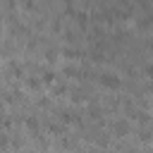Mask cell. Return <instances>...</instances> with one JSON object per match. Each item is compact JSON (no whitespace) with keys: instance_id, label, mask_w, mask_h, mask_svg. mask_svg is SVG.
<instances>
[{"instance_id":"obj_9","label":"cell","mask_w":153,"mask_h":153,"mask_svg":"<svg viewBox=\"0 0 153 153\" xmlns=\"http://www.w3.org/2000/svg\"><path fill=\"white\" fill-rule=\"evenodd\" d=\"M48 129H50V131H53L55 136H62V134H65V129H62V124H55V122H50V124H48Z\"/></svg>"},{"instance_id":"obj_4","label":"cell","mask_w":153,"mask_h":153,"mask_svg":"<svg viewBox=\"0 0 153 153\" xmlns=\"http://www.w3.org/2000/svg\"><path fill=\"white\" fill-rule=\"evenodd\" d=\"M60 120L62 122H79V115H74L72 110H60Z\"/></svg>"},{"instance_id":"obj_2","label":"cell","mask_w":153,"mask_h":153,"mask_svg":"<svg viewBox=\"0 0 153 153\" xmlns=\"http://www.w3.org/2000/svg\"><path fill=\"white\" fill-rule=\"evenodd\" d=\"M112 131H115L117 136L129 134V122H127V120H115V122H112Z\"/></svg>"},{"instance_id":"obj_5","label":"cell","mask_w":153,"mask_h":153,"mask_svg":"<svg viewBox=\"0 0 153 153\" xmlns=\"http://www.w3.org/2000/svg\"><path fill=\"white\" fill-rule=\"evenodd\" d=\"M24 124H26V129H31V131H33V134L38 136V120H36L33 115H29V117L24 120Z\"/></svg>"},{"instance_id":"obj_7","label":"cell","mask_w":153,"mask_h":153,"mask_svg":"<svg viewBox=\"0 0 153 153\" xmlns=\"http://www.w3.org/2000/svg\"><path fill=\"white\" fill-rule=\"evenodd\" d=\"M62 72H65L67 76H72V79H81V76H84V72H81V69H74V67H65Z\"/></svg>"},{"instance_id":"obj_15","label":"cell","mask_w":153,"mask_h":153,"mask_svg":"<svg viewBox=\"0 0 153 153\" xmlns=\"http://www.w3.org/2000/svg\"><path fill=\"white\" fill-rule=\"evenodd\" d=\"M143 72H146L148 76H153V65H146V67H143Z\"/></svg>"},{"instance_id":"obj_1","label":"cell","mask_w":153,"mask_h":153,"mask_svg":"<svg viewBox=\"0 0 153 153\" xmlns=\"http://www.w3.org/2000/svg\"><path fill=\"white\" fill-rule=\"evenodd\" d=\"M98 81H100V86H105V88H117V86H120V76L112 74V72H103V74L98 76Z\"/></svg>"},{"instance_id":"obj_6","label":"cell","mask_w":153,"mask_h":153,"mask_svg":"<svg viewBox=\"0 0 153 153\" xmlns=\"http://www.w3.org/2000/svg\"><path fill=\"white\" fill-rule=\"evenodd\" d=\"M62 55H65V57H69V60H76V57L81 55V50H79V48H65V50H62Z\"/></svg>"},{"instance_id":"obj_3","label":"cell","mask_w":153,"mask_h":153,"mask_svg":"<svg viewBox=\"0 0 153 153\" xmlns=\"http://www.w3.org/2000/svg\"><path fill=\"white\" fill-rule=\"evenodd\" d=\"M74 19H76L79 26H88V14H86L84 10H76V12H74Z\"/></svg>"},{"instance_id":"obj_14","label":"cell","mask_w":153,"mask_h":153,"mask_svg":"<svg viewBox=\"0 0 153 153\" xmlns=\"http://www.w3.org/2000/svg\"><path fill=\"white\" fill-rule=\"evenodd\" d=\"M65 91H67V88H65L62 84H57V86H55V96H57V93H65Z\"/></svg>"},{"instance_id":"obj_11","label":"cell","mask_w":153,"mask_h":153,"mask_svg":"<svg viewBox=\"0 0 153 153\" xmlns=\"http://www.w3.org/2000/svg\"><path fill=\"white\" fill-rule=\"evenodd\" d=\"M26 84H29L31 88H38V84H41V81H38L36 76H29V79H26Z\"/></svg>"},{"instance_id":"obj_8","label":"cell","mask_w":153,"mask_h":153,"mask_svg":"<svg viewBox=\"0 0 153 153\" xmlns=\"http://www.w3.org/2000/svg\"><path fill=\"white\" fill-rule=\"evenodd\" d=\"M69 98H72V100H74V103H81V100H84V98H86V91H84V88H74V91H72V96H69Z\"/></svg>"},{"instance_id":"obj_10","label":"cell","mask_w":153,"mask_h":153,"mask_svg":"<svg viewBox=\"0 0 153 153\" xmlns=\"http://www.w3.org/2000/svg\"><path fill=\"white\" fill-rule=\"evenodd\" d=\"M43 81H45V84H53V81H55V72L45 69V72H43Z\"/></svg>"},{"instance_id":"obj_12","label":"cell","mask_w":153,"mask_h":153,"mask_svg":"<svg viewBox=\"0 0 153 153\" xmlns=\"http://www.w3.org/2000/svg\"><path fill=\"white\" fill-rule=\"evenodd\" d=\"M151 136H153V134H151L148 129H143V131L139 134V139H141V141H151Z\"/></svg>"},{"instance_id":"obj_13","label":"cell","mask_w":153,"mask_h":153,"mask_svg":"<svg viewBox=\"0 0 153 153\" xmlns=\"http://www.w3.org/2000/svg\"><path fill=\"white\" fill-rule=\"evenodd\" d=\"M45 57L53 62V60H55V50H45Z\"/></svg>"},{"instance_id":"obj_16","label":"cell","mask_w":153,"mask_h":153,"mask_svg":"<svg viewBox=\"0 0 153 153\" xmlns=\"http://www.w3.org/2000/svg\"><path fill=\"white\" fill-rule=\"evenodd\" d=\"M148 48H151V50H153V38H151V41H148Z\"/></svg>"}]
</instances>
